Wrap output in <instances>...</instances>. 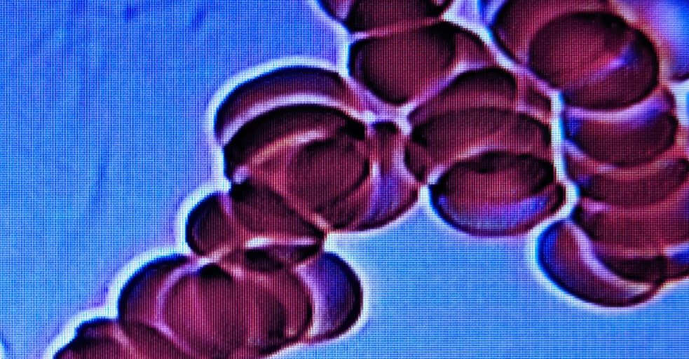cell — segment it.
<instances>
[{"label":"cell","mask_w":689,"mask_h":359,"mask_svg":"<svg viewBox=\"0 0 689 359\" xmlns=\"http://www.w3.org/2000/svg\"><path fill=\"white\" fill-rule=\"evenodd\" d=\"M320 246L318 245H309L306 246L301 247L298 250V260H303L310 257L313 254L315 253L319 250Z\"/></svg>","instance_id":"6da1fadb"}]
</instances>
